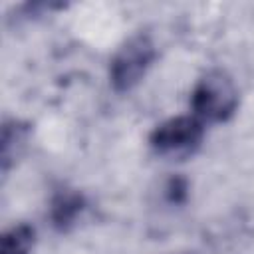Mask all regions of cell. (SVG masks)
Here are the masks:
<instances>
[{"instance_id":"obj_5","label":"cell","mask_w":254,"mask_h":254,"mask_svg":"<svg viewBox=\"0 0 254 254\" xmlns=\"http://www.w3.org/2000/svg\"><path fill=\"white\" fill-rule=\"evenodd\" d=\"M30 135L32 129L28 123L20 121V119H8L2 125V173H8L10 167L24 155L28 143H30Z\"/></svg>"},{"instance_id":"obj_1","label":"cell","mask_w":254,"mask_h":254,"mask_svg":"<svg viewBox=\"0 0 254 254\" xmlns=\"http://www.w3.org/2000/svg\"><path fill=\"white\" fill-rule=\"evenodd\" d=\"M192 115L202 123L228 121L238 109V87L224 69H208L190 93Z\"/></svg>"},{"instance_id":"obj_2","label":"cell","mask_w":254,"mask_h":254,"mask_svg":"<svg viewBox=\"0 0 254 254\" xmlns=\"http://www.w3.org/2000/svg\"><path fill=\"white\" fill-rule=\"evenodd\" d=\"M157 58V48L147 34H133L113 54L109 62V83L125 93L141 83Z\"/></svg>"},{"instance_id":"obj_6","label":"cell","mask_w":254,"mask_h":254,"mask_svg":"<svg viewBox=\"0 0 254 254\" xmlns=\"http://www.w3.org/2000/svg\"><path fill=\"white\" fill-rule=\"evenodd\" d=\"M34 228L26 222H18L2 234L0 254H30L34 248Z\"/></svg>"},{"instance_id":"obj_4","label":"cell","mask_w":254,"mask_h":254,"mask_svg":"<svg viewBox=\"0 0 254 254\" xmlns=\"http://www.w3.org/2000/svg\"><path fill=\"white\" fill-rule=\"evenodd\" d=\"M85 206L87 200L83 192H79L77 189H60L50 200L48 216L52 220V226L60 232H67L77 224Z\"/></svg>"},{"instance_id":"obj_7","label":"cell","mask_w":254,"mask_h":254,"mask_svg":"<svg viewBox=\"0 0 254 254\" xmlns=\"http://www.w3.org/2000/svg\"><path fill=\"white\" fill-rule=\"evenodd\" d=\"M165 190H167V198H169L171 202L181 204V202H185V198H187V194H189V185H187L185 179L173 177V179L167 183Z\"/></svg>"},{"instance_id":"obj_3","label":"cell","mask_w":254,"mask_h":254,"mask_svg":"<svg viewBox=\"0 0 254 254\" xmlns=\"http://www.w3.org/2000/svg\"><path fill=\"white\" fill-rule=\"evenodd\" d=\"M204 137V123L194 115H177L159 123L151 135L149 145L157 155L183 157L192 153Z\"/></svg>"}]
</instances>
